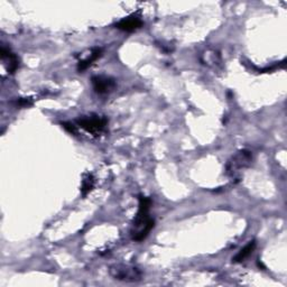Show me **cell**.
<instances>
[{
    "mask_svg": "<svg viewBox=\"0 0 287 287\" xmlns=\"http://www.w3.org/2000/svg\"><path fill=\"white\" fill-rule=\"evenodd\" d=\"M142 25H144L142 20L134 15V16H129V17H126V18L119 20L114 26H116V28H118L120 31L131 33V32H135L137 30L141 28Z\"/></svg>",
    "mask_w": 287,
    "mask_h": 287,
    "instance_id": "6",
    "label": "cell"
},
{
    "mask_svg": "<svg viewBox=\"0 0 287 287\" xmlns=\"http://www.w3.org/2000/svg\"><path fill=\"white\" fill-rule=\"evenodd\" d=\"M102 55V48H93L90 55H88V56L83 60H80L79 63H78V71L79 72H83L85 71L89 66L92 65V63L97 61L99 58H100Z\"/></svg>",
    "mask_w": 287,
    "mask_h": 287,
    "instance_id": "8",
    "label": "cell"
},
{
    "mask_svg": "<svg viewBox=\"0 0 287 287\" xmlns=\"http://www.w3.org/2000/svg\"><path fill=\"white\" fill-rule=\"evenodd\" d=\"M91 82L93 90L100 96L109 95V93H111L116 89V87H117L116 80L108 75H95L91 79Z\"/></svg>",
    "mask_w": 287,
    "mask_h": 287,
    "instance_id": "5",
    "label": "cell"
},
{
    "mask_svg": "<svg viewBox=\"0 0 287 287\" xmlns=\"http://www.w3.org/2000/svg\"><path fill=\"white\" fill-rule=\"evenodd\" d=\"M0 55H2V59L5 62V65H6L8 73H15L16 70H17L19 66V60L17 58V55L10 51V48H7L5 46L2 47Z\"/></svg>",
    "mask_w": 287,
    "mask_h": 287,
    "instance_id": "7",
    "label": "cell"
},
{
    "mask_svg": "<svg viewBox=\"0 0 287 287\" xmlns=\"http://www.w3.org/2000/svg\"><path fill=\"white\" fill-rule=\"evenodd\" d=\"M152 207V200L147 196H139V206L138 212L132 223L131 239L140 242L147 238L151 231L155 227V220L150 217V209Z\"/></svg>",
    "mask_w": 287,
    "mask_h": 287,
    "instance_id": "1",
    "label": "cell"
},
{
    "mask_svg": "<svg viewBox=\"0 0 287 287\" xmlns=\"http://www.w3.org/2000/svg\"><path fill=\"white\" fill-rule=\"evenodd\" d=\"M109 274L113 279L127 283H136L142 279V273L139 268L125 264H116L110 266Z\"/></svg>",
    "mask_w": 287,
    "mask_h": 287,
    "instance_id": "3",
    "label": "cell"
},
{
    "mask_svg": "<svg viewBox=\"0 0 287 287\" xmlns=\"http://www.w3.org/2000/svg\"><path fill=\"white\" fill-rule=\"evenodd\" d=\"M251 162H252L251 152L247 150H242L229 159L225 170H227V174L231 179L238 180L240 178L241 170L249 167L251 165Z\"/></svg>",
    "mask_w": 287,
    "mask_h": 287,
    "instance_id": "2",
    "label": "cell"
},
{
    "mask_svg": "<svg viewBox=\"0 0 287 287\" xmlns=\"http://www.w3.org/2000/svg\"><path fill=\"white\" fill-rule=\"evenodd\" d=\"M255 248H256V241L255 240H251L248 242V244L242 248V249L237 253V255L233 258V263H242L245 261V259H247L248 257H249L252 251L255 250Z\"/></svg>",
    "mask_w": 287,
    "mask_h": 287,
    "instance_id": "9",
    "label": "cell"
},
{
    "mask_svg": "<svg viewBox=\"0 0 287 287\" xmlns=\"http://www.w3.org/2000/svg\"><path fill=\"white\" fill-rule=\"evenodd\" d=\"M62 127L66 131H69L70 134L75 135L76 132H78V129H76V126L74 124H72V123H62Z\"/></svg>",
    "mask_w": 287,
    "mask_h": 287,
    "instance_id": "11",
    "label": "cell"
},
{
    "mask_svg": "<svg viewBox=\"0 0 287 287\" xmlns=\"http://www.w3.org/2000/svg\"><path fill=\"white\" fill-rule=\"evenodd\" d=\"M32 104V100H31V98H25V99H19V100L17 101V106H20V107H28Z\"/></svg>",
    "mask_w": 287,
    "mask_h": 287,
    "instance_id": "12",
    "label": "cell"
},
{
    "mask_svg": "<svg viewBox=\"0 0 287 287\" xmlns=\"http://www.w3.org/2000/svg\"><path fill=\"white\" fill-rule=\"evenodd\" d=\"M257 265H258V267H259V268H264V269H265V266H264V265H263L262 263H259V262H257Z\"/></svg>",
    "mask_w": 287,
    "mask_h": 287,
    "instance_id": "13",
    "label": "cell"
},
{
    "mask_svg": "<svg viewBox=\"0 0 287 287\" xmlns=\"http://www.w3.org/2000/svg\"><path fill=\"white\" fill-rule=\"evenodd\" d=\"M95 183H96L95 176L90 173H88L83 178V180H82V185H81L82 195L85 196L88 193H90L93 190V187H95Z\"/></svg>",
    "mask_w": 287,
    "mask_h": 287,
    "instance_id": "10",
    "label": "cell"
},
{
    "mask_svg": "<svg viewBox=\"0 0 287 287\" xmlns=\"http://www.w3.org/2000/svg\"><path fill=\"white\" fill-rule=\"evenodd\" d=\"M76 125L80 128L89 132L92 136H100L102 132L106 130L108 125V119L104 117H100L98 114H90V116H83L82 118L76 120Z\"/></svg>",
    "mask_w": 287,
    "mask_h": 287,
    "instance_id": "4",
    "label": "cell"
}]
</instances>
